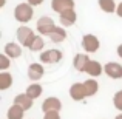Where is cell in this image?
I'll return each mask as SVG.
<instances>
[{
  "mask_svg": "<svg viewBox=\"0 0 122 119\" xmlns=\"http://www.w3.org/2000/svg\"><path fill=\"white\" fill-rule=\"evenodd\" d=\"M25 94H26L28 98H31V99H37L42 94V87L39 85V83H31V85L26 88Z\"/></svg>",
  "mask_w": 122,
  "mask_h": 119,
  "instance_id": "d6986e66",
  "label": "cell"
},
{
  "mask_svg": "<svg viewBox=\"0 0 122 119\" xmlns=\"http://www.w3.org/2000/svg\"><path fill=\"white\" fill-rule=\"evenodd\" d=\"M62 51L59 50H46L40 54V62L42 63H57L62 60Z\"/></svg>",
  "mask_w": 122,
  "mask_h": 119,
  "instance_id": "5b68a950",
  "label": "cell"
},
{
  "mask_svg": "<svg viewBox=\"0 0 122 119\" xmlns=\"http://www.w3.org/2000/svg\"><path fill=\"white\" fill-rule=\"evenodd\" d=\"M12 85V76L9 73H0V90H8Z\"/></svg>",
  "mask_w": 122,
  "mask_h": 119,
  "instance_id": "44dd1931",
  "label": "cell"
},
{
  "mask_svg": "<svg viewBox=\"0 0 122 119\" xmlns=\"http://www.w3.org/2000/svg\"><path fill=\"white\" fill-rule=\"evenodd\" d=\"M102 71H104V67H102L101 63L97 62V60H90L88 65H86V68H85V73H88V74L93 76V78H97V76H101Z\"/></svg>",
  "mask_w": 122,
  "mask_h": 119,
  "instance_id": "4fadbf2b",
  "label": "cell"
},
{
  "mask_svg": "<svg viewBox=\"0 0 122 119\" xmlns=\"http://www.w3.org/2000/svg\"><path fill=\"white\" fill-rule=\"evenodd\" d=\"M28 3H30L31 6H39L43 3V0H28Z\"/></svg>",
  "mask_w": 122,
  "mask_h": 119,
  "instance_id": "484cf974",
  "label": "cell"
},
{
  "mask_svg": "<svg viewBox=\"0 0 122 119\" xmlns=\"http://www.w3.org/2000/svg\"><path fill=\"white\" fill-rule=\"evenodd\" d=\"M43 47H45L43 39H42L40 36H36V39H34L33 45L30 47V50H31V51H42V50H43Z\"/></svg>",
  "mask_w": 122,
  "mask_h": 119,
  "instance_id": "7402d4cb",
  "label": "cell"
},
{
  "mask_svg": "<svg viewBox=\"0 0 122 119\" xmlns=\"http://www.w3.org/2000/svg\"><path fill=\"white\" fill-rule=\"evenodd\" d=\"M60 23H62V26H71V25L76 23V20H77V16H76V11L74 9H70V11H65L60 14L59 17Z\"/></svg>",
  "mask_w": 122,
  "mask_h": 119,
  "instance_id": "7c38bea8",
  "label": "cell"
},
{
  "mask_svg": "<svg viewBox=\"0 0 122 119\" xmlns=\"http://www.w3.org/2000/svg\"><path fill=\"white\" fill-rule=\"evenodd\" d=\"M99 6L104 12H114L117 9V5L114 0H99Z\"/></svg>",
  "mask_w": 122,
  "mask_h": 119,
  "instance_id": "ffe728a7",
  "label": "cell"
},
{
  "mask_svg": "<svg viewBox=\"0 0 122 119\" xmlns=\"http://www.w3.org/2000/svg\"><path fill=\"white\" fill-rule=\"evenodd\" d=\"M56 25H54V20L51 17H40L37 20V31L42 34V36H50L51 33L54 31Z\"/></svg>",
  "mask_w": 122,
  "mask_h": 119,
  "instance_id": "3957f363",
  "label": "cell"
},
{
  "mask_svg": "<svg viewBox=\"0 0 122 119\" xmlns=\"http://www.w3.org/2000/svg\"><path fill=\"white\" fill-rule=\"evenodd\" d=\"M50 39L54 42V43H60V42H63L66 39V31L63 30V28H59L56 26L54 28V31L50 34Z\"/></svg>",
  "mask_w": 122,
  "mask_h": 119,
  "instance_id": "2e32d148",
  "label": "cell"
},
{
  "mask_svg": "<svg viewBox=\"0 0 122 119\" xmlns=\"http://www.w3.org/2000/svg\"><path fill=\"white\" fill-rule=\"evenodd\" d=\"M62 108V102L57 98H46L42 104V110L43 113H50V111H59Z\"/></svg>",
  "mask_w": 122,
  "mask_h": 119,
  "instance_id": "ba28073f",
  "label": "cell"
},
{
  "mask_svg": "<svg viewBox=\"0 0 122 119\" xmlns=\"http://www.w3.org/2000/svg\"><path fill=\"white\" fill-rule=\"evenodd\" d=\"M90 57H88V54H77V56L74 57V60H73V65H74V68L77 70V71H85V68H86V65H88V62H90Z\"/></svg>",
  "mask_w": 122,
  "mask_h": 119,
  "instance_id": "5bb4252c",
  "label": "cell"
},
{
  "mask_svg": "<svg viewBox=\"0 0 122 119\" xmlns=\"http://www.w3.org/2000/svg\"><path fill=\"white\" fill-rule=\"evenodd\" d=\"M0 68L2 70L9 68V57L6 56V54H2V56H0Z\"/></svg>",
  "mask_w": 122,
  "mask_h": 119,
  "instance_id": "cb8c5ba5",
  "label": "cell"
},
{
  "mask_svg": "<svg viewBox=\"0 0 122 119\" xmlns=\"http://www.w3.org/2000/svg\"><path fill=\"white\" fill-rule=\"evenodd\" d=\"M43 119H60L59 111H50V113H45Z\"/></svg>",
  "mask_w": 122,
  "mask_h": 119,
  "instance_id": "d4e9b609",
  "label": "cell"
},
{
  "mask_svg": "<svg viewBox=\"0 0 122 119\" xmlns=\"http://www.w3.org/2000/svg\"><path fill=\"white\" fill-rule=\"evenodd\" d=\"M82 47L86 53H96L99 50V47H101V42H99V39L96 36L86 34V36L82 37Z\"/></svg>",
  "mask_w": 122,
  "mask_h": 119,
  "instance_id": "277c9868",
  "label": "cell"
},
{
  "mask_svg": "<svg viewBox=\"0 0 122 119\" xmlns=\"http://www.w3.org/2000/svg\"><path fill=\"white\" fill-rule=\"evenodd\" d=\"M104 71L111 79H121L122 78V65L117 62H108L104 67Z\"/></svg>",
  "mask_w": 122,
  "mask_h": 119,
  "instance_id": "8992f818",
  "label": "cell"
},
{
  "mask_svg": "<svg viewBox=\"0 0 122 119\" xmlns=\"http://www.w3.org/2000/svg\"><path fill=\"white\" fill-rule=\"evenodd\" d=\"M113 104H114V107H116L117 110H121V111H122V90H121V91H117L116 94H114V98H113Z\"/></svg>",
  "mask_w": 122,
  "mask_h": 119,
  "instance_id": "603a6c76",
  "label": "cell"
},
{
  "mask_svg": "<svg viewBox=\"0 0 122 119\" xmlns=\"http://www.w3.org/2000/svg\"><path fill=\"white\" fill-rule=\"evenodd\" d=\"M23 113H25V110L22 107L12 104V107H9L6 116H8V119H23Z\"/></svg>",
  "mask_w": 122,
  "mask_h": 119,
  "instance_id": "e0dca14e",
  "label": "cell"
},
{
  "mask_svg": "<svg viewBox=\"0 0 122 119\" xmlns=\"http://www.w3.org/2000/svg\"><path fill=\"white\" fill-rule=\"evenodd\" d=\"M114 119H122V114H117V116L114 118Z\"/></svg>",
  "mask_w": 122,
  "mask_h": 119,
  "instance_id": "f1b7e54d",
  "label": "cell"
},
{
  "mask_svg": "<svg viewBox=\"0 0 122 119\" xmlns=\"http://www.w3.org/2000/svg\"><path fill=\"white\" fill-rule=\"evenodd\" d=\"M70 96L71 99L74 101H82V99L86 98V90H85V85L83 83H73L71 88H70Z\"/></svg>",
  "mask_w": 122,
  "mask_h": 119,
  "instance_id": "9c48e42d",
  "label": "cell"
},
{
  "mask_svg": "<svg viewBox=\"0 0 122 119\" xmlns=\"http://www.w3.org/2000/svg\"><path fill=\"white\" fill-rule=\"evenodd\" d=\"M116 14L119 16V17H122V2L117 5V9H116Z\"/></svg>",
  "mask_w": 122,
  "mask_h": 119,
  "instance_id": "4316f807",
  "label": "cell"
},
{
  "mask_svg": "<svg viewBox=\"0 0 122 119\" xmlns=\"http://www.w3.org/2000/svg\"><path fill=\"white\" fill-rule=\"evenodd\" d=\"M33 6L30 5V3H19L17 6H15L14 9V17L17 22H20V23H26V22H30L31 19H33Z\"/></svg>",
  "mask_w": 122,
  "mask_h": 119,
  "instance_id": "6da1fadb",
  "label": "cell"
},
{
  "mask_svg": "<svg viewBox=\"0 0 122 119\" xmlns=\"http://www.w3.org/2000/svg\"><path fill=\"white\" fill-rule=\"evenodd\" d=\"M14 104L19 105V107H22L25 111H26V110H30V108L33 107V99L28 98V96L23 93V94H17L14 98Z\"/></svg>",
  "mask_w": 122,
  "mask_h": 119,
  "instance_id": "9a60e30c",
  "label": "cell"
},
{
  "mask_svg": "<svg viewBox=\"0 0 122 119\" xmlns=\"http://www.w3.org/2000/svg\"><path fill=\"white\" fill-rule=\"evenodd\" d=\"M43 67H42V63H31L30 67H28V78H30L33 82H37L39 79L43 78Z\"/></svg>",
  "mask_w": 122,
  "mask_h": 119,
  "instance_id": "30bf717a",
  "label": "cell"
},
{
  "mask_svg": "<svg viewBox=\"0 0 122 119\" xmlns=\"http://www.w3.org/2000/svg\"><path fill=\"white\" fill-rule=\"evenodd\" d=\"M51 8H53V11L62 14L65 11L74 9V0H53L51 2Z\"/></svg>",
  "mask_w": 122,
  "mask_h": 119,
  "instance_id": "52a82bcc",
  "label": "cell"
},
{
  "mask_svg": "<svg viewBox=\"0 0 122 119\" xmlns=\"http://www.w3.org/2000/svg\"><path fill=\"white\" fill-rule=\"evenodd\" d=\"M3 54H6L9 59H17V57L22 56V48H20V45L11 42V43L5 45V48H3Z\"/></svg>",
  "mask_w": 122,
  "mask_h": 119,
  "instance_id": "8fae6325",
  "label": "cell"
},
{
  "mask_svg": "<svg viewBox=\"0 0 122 119\" xmlns=\"http://www.w3.org/2000/svg\"><path fill=\"white\" fill-rule=\"evenodd\" d=\"M34 39H36V34L33 33V30L28 26H20L17 30V40L23 45L25 48H30L33 45Z\"/></svg>",
  "mask_w": 122,
  "mask_h": 119,
  "instance_id": "7a4b0ae2",
  "label": "cell"
},
{
  "mask_svg": "<svg viewBox=\"0 0 122 119\" xmlns=\"http://www.w3.org/2000/svg\"><path fill=\"white\" fill-rule=\"evenodd\" d=\"M117 56L122 59V45H119V47H117Z\"/></svg>",
  "mask_w": 122,
  "mask_h": 119,
  "instance_id": "83f0119b",
  "label": "cell"
},
{
  "mask_svg": "<svg viewBox=\"0 0 122 119\" xmlns=\"http://www.w3.org/2000/svg\"><path fill=\"white\" fill-rule=\"evenodd\" d=\"M83 85H85V90H86V96H94L99 90V83L94 79H86L83 82Z\"/></svg>",
  "mask_w": 122,
  "mask_h": 119,
  "instance_id": "ac0fdd59",
  "label": "cell"
}]
</instances>
